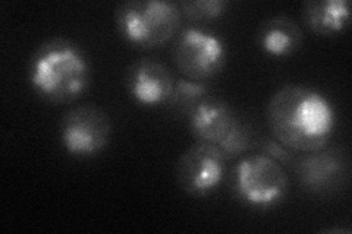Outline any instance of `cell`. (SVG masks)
<instances>
[{"mask_svg": "<svg viewBox=\"0 0 352 234\" xmlns=\"http://www.w3.org/2000/svg\"><path fill=\"white\" fill-rule=\"evenodd\" d=\"M291 169L302 191L314 196L339 194L349 185L351 159L345 148L338 145L296 154Z\"/></svg>", "mask_w": 352, "mask_h": 234, "instance_id": "obj_7", "label": "cell"}, {"mask_svg": "<svg viewBox=\"0 0 352 234\" xmlns=\"http://www.w3.org/2000/svg\"><path fill=\"white\" fill-rule=\"evenodd\" d=\"M236 119L235 108L225 98L210 93L191 111L186 124L197 141L217 145Z\"/></svg>", "mask_w": 352, "mask_h": 234, "instance_id": "obj_10", "label": "cell"}, {"mask_svg": "<svg viewBox=\"0 0 352 234\" xmlns=\"http://www.w3.org/2000/svg\"><path fill=\"white\" fill-rule=\"evenodd\" d=\"M170 56L184 78L207 84L225 71L228 46L217 32L190 24L175 36Z\"/></svg>", "mask_w": 352, "mask_h": 234, "instance_id": "obj_5", "label": "cell"}, {"mask_svg": "<svg viewBox=\"0 0 352 234\" xmlns=\"http://www.w3.org/2000/svg\"><path fill=\"white\" fill-rule=\"evenodd\" d=\"M115 25L128 44L141 50L169 43L182 27L178 2L170 0H125L113 14Z\"/></svg>", "mask_w": 352, "mask_h": 234, "instance_id": "obj_3", "label": "cell"}, {"mask_svg": "<svg viewBox=\"0 0 352 234\" xmlns=\"http://www.w3.org/2000/svg\"><path fill=\"white\" fill-rule=\"evenodd\" d=\"M226 170L228 159L217 145L195 141L176 161L175 179L186 195L206 198L223 183Z\"/></svg>", "mask_w": 352, "mask_h": 234, "instance_id": "obj_8", "label": "cell"}, {"mask_svg": "<svg viewBox=\"0 0 352 234\" xmlns=\"http://www.w3.org/2000/svg\"><path fill=\"white\" fill-rule=\"evenodd\" d=\"M305 27L320 37H333L349 27L348 0H308L301 6Z\"/></svg>", "mask_w": 352, "mask_h": 234, "instance_id": "obj_12", "label": "cell"}, {"mask_svg": "<svg viewBox=\"0 0 352 234\" xmlns=\"http://www.w3.org/2000/svg\"><path fill=\"white\" fill-rule=\"evenodd\" d=\"M256 132L252 126L244 119H238L234 121V125L226 132V135L217 143V147L222 150L228 161L239 159L245 152L254 150L256 145Z\"/></svg>", "mask_w": 352, "mask_h": 234, "instance_id": "obj_14", "label": "cell"}, {"mask_svg": "<svg viewBox=\"0 0 352 234\" xmlns=\"http://www.w3.org/2000/svg\"><path fill=\"white\" fill-rule=\"evenodd\" d=\"M182 18L191 25L210 24L226 15L230 8L228 0H181L178 2Z\"/></svg>", "mask_w": 352, "mask_h": 234, "instance_id": "obj_15", "label": "cell"}, {"mask_svg": "<svg viewBox=\"0 0 352 234\" xmlns=\"http://www.w3.org/2000/svg\"><path fill=\"white\" fill-rule=\"evenodd\" d=\"M254 148L258 150V152L269 155L270 159L282 164L285 169L286 167H292L295 157H296V152H294L289 148H286L285 145H282L274 138H272V139L270 138H260V139L257 138Z\"/></svg>", "mask_w": 352, "mask_h": 234, "instance_id": "obj_16", "label": "cell"}, {"mask_svg": "<svg viewBox=\"0 0 352 234\" xmlns=\"http://www.w3.org/2000/svg\"><path fill=\"white\" fill-rule=\"evenodd\" d=\"M230 189L239 202L254 211H272L289 194L286 169L263 152L242 155L230 174Z\"/></svg>", "mask_w": 352, "mask_h": 234, "instance_id": "obj_4", "label": "cell"}, {"mask_svg": "<svg viewBox=\"0 0 352 234\" xmlns=\"http://www.w3.org/2000/svg\"><path fill=\"white\" fill-rule=\"evenodd\" d=\"M210 94V88L204 82H195L184 76H176L173 91L166 106L175 116L186 119L204 97Z\"/></svg>", "mask_w": 352, "mask_h": 234, "instance_id": "obj_13", "label": "cell"}, {"mask_svg": "<svg viewBox=\"0 0 352 234\" xmlns=\"http://www.w3.org/2000/svg\"><path fill=\"white\" fill-rule=\"evenodd\" d=\"M112 139V121L103 108L81 104L66 110L59 121L62 148L75 159H94Z\"/></svg>", "mask_w": 352, "mask_h": 234, "instance_id": "obj_6", "label": "cell"}, {"mask_svg": "<svg viewBox=\"0 0 352 234\" xmlns=\"http://www.w3.org/2000/svg\"><path fill=\"white\" fill-rule=\"evenodd\" d=\"M176 76L169 66L154 58H141L129 63L124 73L128 95L140 106L159 107L168 103Z\"/></svg>", "mask_w": 352, "mask_h": 234, "instance_id": "obj_9", "label": "cell"}, {"mask_svg": "<svg viewBox=\"0 0 352 234\" xmlns=\"http://www.w3.org/2000/svg\"><path fill=\"white\" fill-rule=\"evenodd\" d=\"M305 40L302 27L288 15L264 19L257 30V44L272 58H289L300 51Z\"/></svg>", "mask_w": 352, "mask_h": 234, "instance_id": "obj_11", "label": "cell"}, {"mask_svg": "<svg viewBox=\"0 0 352 234\" xmlns=\"http://www.w3.org/2000/svg\"><path fill=\"white\" fill-rule=\"evenodd\" d=\"M27 78L43 102L69 104L81 98L91 82V66L84 49L65 37L40 43L31 53Z\"/></svg>", "mask_w": 352, "mask_h": 234, "instance_id": "obj_2", "label": "cell"}, {"mask_svg": "<svg viewBox=\"0 0 352 234\" xmlns=\"http://www.w3.org/2000/svg\"><path fill=\"white\" fill-rule=\"evenodd\" d=\"M266 120L274 139L301 154L330 143L336 128V110L330 98L316 88L286 84L270 97Z\"/></svg>", "mask_w": 352, "mask_h": 234, "instance_id": "obj_1", "label": "cell"}]
</instances>
